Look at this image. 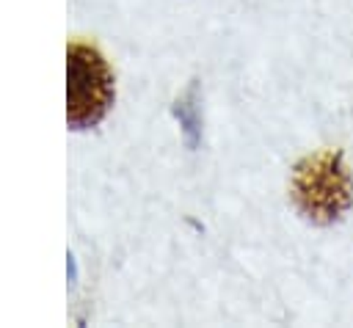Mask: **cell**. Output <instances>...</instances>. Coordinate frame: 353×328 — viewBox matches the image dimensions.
Masks as SVG:
<instances>
[{"instance_id": "obj_1", "label": "cell", "mask_w": 353, "mask_h": 328, "mask_svg": "<svg viewBox=\"0 0 353 328\" xmlns=\"http://www.w3.org/2000/svg\"><path fill=\"white\" fill-rule=\"evenodd\" d=\"M290 198L312 223H334L353 201V179L342 152L325 149L303 157L292 171Z\"/></svg>"}, {"instance_id": "obj_2", "label": "cell", "mask_w": 353, "mask_h": 328, "mask_svg": "<svg viewBox=\"0 0 353 328\" xmlns=\"http://www.w3.org/2000/svg\"><path fill=\"white\" fill-rule=\"evenodd\" d=\"M113 105V72L99 50L69 44L66 50V119L72 130H88L102 121Z\"/></svg>"}]
</instances>
